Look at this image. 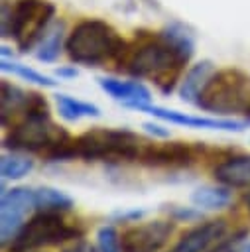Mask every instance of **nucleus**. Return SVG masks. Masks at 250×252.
<instances>
[{
    "mask_svg": "<svg viewBox=\"0 0 250 252\" xmlns=\"http://www.w3.org/2000/svg\"><path fill=\"white\" fill-rule=\"evenodd\" d=\"M246 236H248V230H238V232H234L232 236H228V238H220L213 248H209L207 252H240V244L246 240Z\"/></svg>",
    "mask_w": 250,
    "mask_h": 252,
    "instance_id": "25",
    "label": "nucleus"
},
{
    "mask_svg": "<svg viewBox=\"0 0 250 252\" xmlns=\"http://www.w3.org/2000/svg\"><path fill=\"white\" fill-rule=\"evenodd\" d=\"M69 140V132L51 120V112L41 110L16 120L4 136V148L22 154H43L45 158L65 146Z\"/></svg>",
    "mask_w": 250,
    "mask_h": 252,
    "instance_id": "4",
    "label": "nucleus"
},
{
    "mask_svg": "<svg viewBox=\"0 0 250 252\" xmlns=\"http://www.w3.org/2000/svg\"><path fill=\"white\" fill-rule=\"evenodd\" d=\"M167 215L169 219H173L175 222H191V220H197L203 217L201 209L199 207H181V205H169L167 209Z\"/></svg>",
    "mask_w": 250,
    "mask_h": 252,
    "instance_id": "24",
    "label": "nucleus"
},
{
    "mask_svg": "<svg viewBox=\"0 0 250 252\" xmlns=\"http://www.w3.org/2000/svg\"><path fill=\"white\" fill-rule=\"evenodd\" d=\"M242 205L246 207V211L250 213V189L246 193H242Z\"/></svg>",
    "mask_w": 250,
    "mask_h": 252,
    "instance_id": "31",
    "label": "nucleus"
},
{
    "mask_svg": "<svg viewBox=\"0 0 250 252\" xmlns=\"http://www.w3.org/2000/svg\"><path fill=\"white\" fill-rule=\"evenodd\" d=\"M30 91H24L8 81L0 85V122L2 126H12L14 120L26 114L30 104Z\"/></svg>",
    "mask_w": 250,
    "mask_h": 252,
    "instance_id": "15",
    "label": "nucleus"
},
{
    "mask_svg": "<svg viewBox=\"0 0 250 252\" xmlns=\"http://www.w3.org/2000/svg\"><path fill=\"white\" fill-rule=\"evenodd\" d=\"M146 215L144 209H130V211H118L112 215V220L116 222H138Z\"/></svg>",
    "mask_w": 250,
    "mask_h": 252,
    "instance_id": "27",
    "label": "nucleus"
},
{
    "mask_svg": "<svg viewBox=\"0 0 250 252\" xmlns=\"http://www.w3.org/2000/svg\"><path fill=\"white\" fill-rule=\"evenodd\" d=\"M55 75L61 79H73V77H77V69L75 67H59L55 71Z\"/></svg>",
    "mask_w": 250,
    "mask_h": 252,
    "instance_id": "30",
    "label": "nucleus"
},
{
    "mask_svg": "<svg viewBox=\"0 0 250 252\" xmlns=\"http://www.w3.org/2000/svg\"><path fill=\"white\" fill-rule=\"evenodd\" d=\"M134 110L140 112H148L159 120L171 122V124H179V126H187V128H205V130H232V132H240L244 130L250 120H232V118H207V116H195V114H185L179 110H171V108H163L152 102L146 104H138Z\"/></svg>",
    "mask_w": 250,
    "mask_h": 252,
    "instance_id": "11",
    "label": "nucleus"
},
{
    "mask_svg": "<svg viewBox=\"0 0 250 252\" xmlns=\"http://www.w3.org/2000/svg\"><path fill=\"white\" fill-rule=\"evenodd\" d=\"M122 35L104 20H83L79 22L65 41V51L75 65L102 67L110 61L118 63L126 51Z\"/></svg>",
    "mask_w": 250,
    "mask_h": 252,
    "instance_id": "3",
    "label": "nucleus"
},
{
    "mask_svg": "<svg viewBox=\"0 0 250 252\" xmlns=\"http://www.w3.org/2000/svg\"><path fill=\"white\" fill-rule=\"evenodd\" d=\"M226 226L228 224L224 219L201 222L195 228H189L187 232H183L179 242L167 252H205L213 242H219L224 236Z\"/></svg>",
    "mask_w": 250,
    "mask_h": 252,
    "instance_id": "12",
    "label": "nucleus"
},
{
    "mask_svg": "<svg viewBox=\"0 0 250 252\" xmlns=\"http://www.w3.org/2000/svg\"><path fill=\"white\" fill-rule=\"evenodd\" d=\"M31 169H33V159H30L28 156H22V152L4 154L2 159H0V173H2V179L16 181V179L26 177Z\"/></svg>",
    "mask_w": 250,
    "mask_h": 252,
    "instance_id": "21",
    "label": "nucleus"
},
{
    "mask_svg": "<svg viewBox=\"0 0 250 252\" xmlns=\"http://www.w3.org/2000/svg\"><path fill=\"white\" fill-rule=\"evenodd\" d=\"M175 230L173 219H156L134 224L120 234L124 252H157L161 250Z\"/></svg>",
    "mask_w": 250,
    "mask_h": 252,
    "instance_id": "10",
    "label": "nucleus"
},
{
    "mask_svg": "<svg viewBox=\"0 0 250 252\" xmlns=\"http://www.w3.org/2000/svg\"><path fill=\"white\" fill-rule=\"evenodd\" d=\"M240 252H250V244H246L244 248H240Z\"/></svg>",
    "mask_w": 250,
    "mask_h": 252,
    "instance_id": "32",
    "label": "nucleus"
},
{
    "mask_svg": "<svg viewBox=\"0 0 250 252\" xmlns=\"http://www.w3.org/2000/svg\"><path fill=\"white\" fill-rule=\"evenodd\" d=\"M98 87L108 96H112L114 100L122 102L128 108H136L138 104L152 102L150 89L140 81H122V79H112V77H100Z\"/></svg>",
    "mask_w": 250,
    "mask_h": 252,
    "instance_id": "13",
    "label": "nucleus"
},
{
    "mask_svg": "<svg viewBox=\"0 0 250 252\" xmlns=\"http://www.w3.org/2000/svg\"><path fill=\"white\" fill-rule=\"evenodd\" d=\"M55 18V6L47 0H18L14 4V18L10 37H14L18 49L28 53L35 49L45 30Z\"/></svg>",
    "mask_w": 250,
    "mask_h": 252,
    "instance_id": "7",
    "label": "nucleus"
},
{
    "mask_svg": "<svg viewBox=\"0 0 250 252\" xmlns=\"http://www.w3.org/2000/svg\"><path fill=\"white\" fill-rule=\"evenodd\" d=\"M203 144H185V142H167V144H146L138 161L148 167H189L203 156Z\"/></svg>",
    "mask_w": 250,
    "mask_h": 252,
    "instance_id": "9",
    "label": "nucleus"
},
{
    "mask_svg": "<svg viewBox=\"0 0 250 252\" xmlns=\"http://www.w3.org/2000/svg\"><path fill=\"white\" fill-rule=\"evenodd\" d=\"M31 252H37V250H31Z\"/></svg>",
    "mask_w": 250,
    "mask_h": 252,
    "instance_id": "33",
    "label": "nucleus"
},
{
    "mask_svg": "<svg viewBox=\"0 0 250 252\" xmlns=\"http://www.w3.org/2000/svg\"><path fill=\"white\" fill-rule=\"evenodd\" d=\"M217 183L230 189L250 187V154H232L213 167Z\"/></svg>",
    "mask_w": 250,
    "mask_h": 252,
    "instance_id": "14",
    "label": "nucleus"
},
{
    "mask_svg": "<svg viewBox=\"0 0 250 252\" xmlns=\"http://www.w3.org/2000/svg\"><path fill=\"white\" fill-rule=\"evenodd\" d=\"M63 252H98V248H96L94 244H91L89 240L79 238V240H75L71 246L63 248Z\"/></svg>",
    "mask_w": 250,
    "mask_h": 252,
    "instance_id": "28",
    "label": "nucleus"
},
{
    "mask_svg": "<svg viewBox=\"0 0 250 252\" xmlns=\"http://www.w3.org/2000/svg\"><path fill=\"white\" fill-rule=\"evenodd\" d=\"M83 232V226L67 222L63 213L37 211L22 224L6 248L8 252H31L45 246H57L67 240H79Z\"/></svg>",
    "mask_w": 250,
    "mask_h": 252,
    "instance_id": "6",
    "label": "nucleus"
},
{
    "mask_svg": "<svg viewBox=\"0 0 250 252\" xmlns=\"http://www.w3.org/2000/svg\"><path fill=\"white\" fill-rule=\"evenodd\" d=\"M35 209L33 189L30 187H12L2 193L0 201V242L8 246L10 240L18 234L26 217Z\"/></svg>",
    "mask_w": 250,
    "mask_h": 252,
    "instance_id": "8",
    "label": "nucleus"
},
{
    "mask_svg": "<svg viewBox=\"0 0 250 252\" xmlns=\"http://www.w3.org/2000/svg\"><path fill=\"white\" fill-rule=\"evenodd\" d=\"M232 201V193H230V187L226 185H203V187H197L193 193H191V203L195 207H199L201 211H219V209H224L228 207Z\"/></svg>",
    "mask_w": 250,
    "mask_h": 252,
    "instance_id": "18",
    "label": "nucleus"
},
{
    "mask_svg": "<svg viewBox=\"0 0 250 252\" xmlns=\"http://www.w3.org/2000/svg\"><path fill=\"white\" fill-rule=\"evenodd\" d=\"M146 144L126 128H93L45 156V161H138Z\"/></svg>",
    "mask_w": 250,
    "mask_h": 252,
    "instance_id": "2",
    "label": "nucleus"
},
{
    "mask_svg": "<svg viewBox=\"0 0 250 252\" xmlns=\"http://www.w3.org/2000/svg\"><path fill=\"white\" fill-rule=\"evenodd\" d=\"M96 248H98V252H124L120 234L116 232V228L112 224H102L96 230Z\"/></svg>",
    "mask_w": 250,
    "mask_h": 252,
    "instance_id": "23",
    "label": "nucleus"
},
{
    "mask_svg": "<svg viewBox=\"0 0 250 252\" xmlns=\"http://www.w3.org/2000/svg\"><path fill=\"white\" fill-rule=\"evenodd\" d=\"M2 71L12 73V75H18L20 79L30 81V83H35L39 87H49V89L57 87V81H53L51 77H47V75H43V73H39V71H35L31 67H28V65L16 63L12 59H2Z\"/></svg>",
    "mask_w": 250,
    "mask_h": 252,
    "instance_id": "22",
    "label": "nucleus"
},
{
    "mask_svg": "<svg viewBox=\"0 0 250 252\" xmlns=\"http://www.w3.org/2000/svg\"><path fill=\"white\" fill-rule=\"evenodd\" d=\"M195 51L193 35L181 24H169L161 32L136 35L118 59V69L138 79H150L161 94H169L181 81V71Z\"/></svg>",
    "mask_w": 250,
    "mask_h": 252,
    "instance_id": "1",
    "label": "nucleus"
},
{
    "mask_svg": "<svg viewBox=\"0 0 250 252\" xmlns=\"http://www.w3.org/2000/svg\"><path fill=\"white\" fill-rule=\"evenodd\" d=\"M213 73H215V65L209 59H203V61L191 65L189 71L183 75V79L179 83V96H181V100L197 104L199 94L205 89V85H207V81L211 79Z\"/></svg>",
    "mask_w": 250,
    "mask_h": 252,
    "instance_id": "16",
    "label": "nucleus"
},
{
    "mask_svg": "<svg viewBox=\"0 0 250 252\" xmlns=\"http://www.w3.org/2000/svg\"><path fill=\"white\" fill-rule=\"evenodd\" d=\"M197 106L213 114H244L250 120V75L240 69H220L211 75Z\"/></svg>",
    "mask_w": 250,
    "mask_h": 252,
    "instance_id": "5",
    "label": "nucleus"
},
{
    "mask_svg": "<svg viewBox=\"0 0 250 252\" xmlns=\"http://www.w3.org/2000/svg\"><path fill=\"white\" fill-rule=\"evenodd\" d=\"M12 18H14V4H10L8 0H2V18H0V32H2V37H10Z\"/></svg>",
    "mask_w": 250,
    "mask_h": 252,
    "instance_id": "26",
    "label": "nucleus"
},
{
    "mask_svg": "<svg viewBox=\"0 0 250 252\" xmlns=\"http://www.w3.org/2000/svg\"><path fill=\"white\" fill-rule=\"evenodd\" d=\"M65 24L61 20H53L51 26L45 30L43 37L35 45V57L43 63H51L59 57L63 45H65Z\"/></svg>",
    "mask_w": 250,
    "mask_h": 252,
    "instance_id": "17",
    "label": "nucleus"
},
{
    "mask_svg": "<svg viewBox=\"0 0 250 252\" xmlns=\"http://www.w3.org/2000/svg\"><path fill=\"white\" fill-rule=\"evenodd\" d=\"M55 102H57L59 116L65 118L67 122H77L79 118H85V116H89V118L100 116V108L96 104L73 98L69 94H55Z\"/></svg>",
    "mask_w": 250,
    "mask_h": 252,
    "instance_id": "20",
    "label": "nucleus"
},
{
    "mask_svg": "<svg viewBox=\"0 0 250 252\" xmlns=\"http://www.w3.org/2000/svg\"><path fill=\"white\" fill-rule=\"evenodd\" d=\"M33 203H35V211H49V213H69L75 207L73 199L67 193L45 185L33 189Z\"/></svg>",
    "mask_w": 250,
    "mask_h": 252,
    "instance_id": "19",
    "label": "nucleus"
},
{
    "mask_svg": "<svg viewBox=\"0 0 250 252\" xmlns=\"http://www.w3.org/2000/svg\"><path fill=\"white\" fill-rule=\"evenodd\" d=\"M144 130H146L148 134L156 136V138H167V136H169V130H167V128H163V126H159V124H154V122H146V124H144Z\"/></svg>",
    "mask_w": 250,
    "mask_h": 252,
    "instance_id": "29",
    "label": "nucleus"
}]
</instances>
